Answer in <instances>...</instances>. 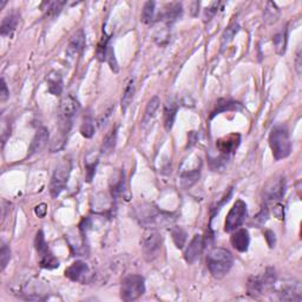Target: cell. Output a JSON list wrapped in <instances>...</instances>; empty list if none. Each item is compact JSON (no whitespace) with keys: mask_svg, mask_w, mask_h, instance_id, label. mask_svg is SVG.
Here are the masks:
<instances>
[{"mask_svg":"<svg viewBox=\"0 0 302 302\" xmlns=\"http://www.w3.org/2000/svg\"><path fill=\"white\" fill-rule=\"evenodd\" d=\"M239 30H240V25L238 22H233V24H230L228 27H227V30L223 32L222 34V43H221L222 50L233 40L234 37H235V34L239 32Z\"/></svg>","mask_w":302,"mask_h":302,"instance_id":"36","label":"cell"},{"mask_svg":"<svg viewBox=\"0 0 302 302\" xmlns=\"http://www.w3.org/2000/svg\"><path fill=\"white\" fill-rule=\"evenodd\" d=\"M155 11H156V2L155 1H147L143 6L141 20L144 24H151L155 19Z\"/></svg>","mask_w":302,"mask_h":302,"instance_id":"35","label":"cell"},{"mask_svg":"<svg viewBox=\"0 0 302 302\" xmlns=\"http://www.w3.org/2000/svg\"><path fill=\"white\" fill-rule=\"evenodd\" d=\"M66 4L65 1H52V2H44V5H46V7L43 8L45 13V17L48 19H53L59 15V13L63 9L64 5Z\"/></svg>","mask_w":302,"mask_h":302,"instance_id":"32","label":"cell"},{"mask_svg":"<svg viewBox=\"0 0 302 302\" xmlns=\"http://www.w3.org/2000/svg\"><path fill=\"white\" fill-rule=\"evenodd\" d=\"M141 247L144 259L148 262H152L161 255L163 238L156 229H147L142 235Z\"/></svg>","mask_w":302,"mask_h":302,"instance_id":"5","label":"cell"},{"mask_svg":"<svg viewBox=\"0 0 302 302\" xmlns=\"http://www.w3.org/2000/svg\"><path fill=\"white\" fill-rule=\"evenodd\" d=\"M145 293V280L142 275L132 274L124 278L121 286V299L123 301H136Z\"/></svg>","mask_w":302,"mask_h":302,"instance_id":"6","label":"cell"},{"mask_svg":"<svg viewBox=\"0 0 302 302\" xmlns=\"http://www.w3.org/2000/svg\"><path fill=\"white\" fill-rule=\"evenodd\" d=\"M97 164H98V161L97 160H93L92 162H89V161H85V174H86V181L89 182H92L93 177H95V174H96V169H97Z\"/></svg>","mask_w":302,"mask_h":302,"instance_id":"40","label":"cell"},{"mask_svg":"<svg viewBox=\"0 0 302 302\" xmlns=\"http://www.w3.org/2000/svg\"><path fill=\"white\" fill-rule=\"evenodd\" d=\"M177 110L178 106L176 103L171 102L170 104H165L164 106V128L167 131H170L173 129L175 119H176V115H177Z\"/></svg>","mask_w":302,"mask_h":302,"instance_id":"27","label":"cell"},{"mask_svg":"<svg viewBox=\"0 0 302 302\" xmlns=\"http://www.w3.org/2000/svg\"><path fill=\"white\" fill-rule=\"evenodd\" d=\"M279 300L281 301H297L302 300V286L299 281L290 280L279 285L277 288Z\"/></svg>","mask_w":302,"mask_h":302,"instance_id":"12","label":"cell"},{"mask_svg":"<svg viewBox=\"0 0 302 302\" xmlns=\"http://www.w3.org/2000/svg\"><path fill=\"white\" fill-rule=\"evenodd\" d=\"M48 136H50V134H48V130L45 126H40L37 130L30 145V156L38 154V152L43 150L48 142Z\"/></svg>","mask_w":302,"mask_h":302,"instance_id":"22","label":"cell"},{"mask_svg":"<svg viewBox=\"0 0 302 302\" xmlns=\"http://www.w3.org/2000/svg\"><path fill=\"white\" fill-rule=\"evenodd\" d=\"M109 48H110V35H108L105 32H104L102 40L99 41L98 46H97V50H96L97 59H98L99 61H105Z\"/></svg>","mask_w":302,"mask_h":302,"instance_id":"34","label":"cell"},{"mask_svg":"<svg viewBox=\"0 0 302 302\" xmlns=\"http://www.w3.org/2000/svg\"><path fill=\"white\" fill-rule=\"evenodd\" d=\"M204 247H206V241H204V238L202 235H196L194 236L193 240H191L189 246L184 252V259H186L187 264H194L197 259L200 258V255L202 254Z\"/></svg>","mask_w":302,"mask_h":302,"instance_id":"16","label":"cell"},{"mask_svg":"<svg viewBox=\"0 0 302 302\" xmlns=\"http://www.w3.org/2000/svg\"><path fill=\"white\" fill-rule=\"evenodd\" d=\"M116 142H117V128H113L111 131L105 136V138H104L102 149H100L102 155L111 154L116 148Z\"/></svg>","mask_w":302,"mask_h":302,"instance_id":"30","label":"cell"},{"mask_svg":"<svg viewBox=\"0 0 302 302\" xmlns=\"http://www.w3.org/2000/svg\"><path fill=\"white\" fill-rule=\"evenodd\" d=\"M9 97V90L7 89V85H6V82L4 78H1V90H0V99L1 102H5Z\"/></svg>","mask_w":302,"mask_h":302,"instance_id":"47","label":"cell"},{"mask_svg":"<svg viewBox=\"0 0 302 302\" xmlns=\"http://www.w3.org/2000/svg\"><path fill=\"white\" fill-rule=\"evenodd\" d=\"M220 5H221V2H219V1L212 2L209 7H207L206 11H204V20L209 21L210 19H212L214 17V15L216 14L217 11H219Z\"/></svg>","mask_w":302,"mask_h":302,"instance_id":"42","label":"cell"},{"mask_svg":"<svg viewBox=\"0 0 302 302\" xmlns=\"http://www.w3.org/2000/svg\"><path fill=\"white\" fill-rule=\"evenodd\" d=\"M85 45H86L85 33H84L82 28H79V30L76 31L72 35H71L69 45H67V48H66V54L71 58L77 56V54H80L84 48H85Z\"/></svg>","mask_w":302,"mask_h":302,"instance_id":"18","label":"cell"},{"mask_svg":"<svg viewBox=\"0 0 302 302\" xmlns=\"http://www.w3.org/2000/svg\"><path fill=\"white\" fill-rule=\"evenodd\" d=\"M240 143H241V136L239 134H230L220 138L216 142V147L219 149L221 156L230 158V156L238 150Z\"/></svg>","mask_w":302,"mask_h":302,"instance_id":"14","label":"cell"},{"mask_svg":"<svg viewBox=\"0 0 302 302\" xmlns=\"http://www.w3.org/2000/svg\"><path fill=\"white\" fill-rule=\"evenodd\" d=\"M71 170H72V162L70 158H64L54 169L50 183V194L52 199H57L61 191L66 189Z\"/></svg>","mask_w":302,"mask_h":302,"instance_id":"4","label":"cell"},{"mask_svg":"<svg viewBox=\"0 0 302 302\" xmlns=\"http://www.w3.org/2000/svg\"><path fill=\"white\" fill-rule=\"evenodd\" d=\"M265 239L267 241L269 248H274L275 245H277V238H275V234L273 230L267 229L265 232Z\"/></svg>","mask_w":302,"mask_h":302,"instance_id":"43","label":"cell"},{"mask_svg":"<svg viewBox=\"0 0 302 302\" xmlns=\"http://www.w3.org/2000/svg\"><path fill=\"white\" fill-rule=\"evenodd\" d=\"M281 11L279 8V6L273 1H267L266 4V8L264 11V19L268 25L275 24L279 19H280Z\"/></svg>","mask_w":302,"mask_h":302,"instance_id":"28","label":"cell"},{"mask_svg":"<svg viewBox=\"0 0 302 302\" xmlns=\"http://www.w3.org/2000/svg\"><path fill=\"white\" fill-rule=\"evenodd\" d=\"M286 193V181L284 177H275L264 188V200L266 203H278L284 199Z\"/></svg>","mask_w":302,"mask_h":302,"instance_id":"11","label":"cell"},{"mask_svg":"<svg viewBox=\"0 0 302 302\" xmlns=\"http://www.w3.org/2000/svg\"><path fill=\"white\" fill-rule=\"evenodd\" d=\"M232 194H233V189H229V193L225 195V197H223L222 201H221V202H219V203L216 204V206H214V207L212 208V209H210V213H212V217H210V221H212V220L214 219V217H215L216 214L220 212L221 208H222L223 206H225V203H226V202H228L230 197H232Z\"/></svg>","mask_w":302,"mask_h":302,"instance_id":"41","label":"cell"},{"mask_svg":"<svg viewBox=\"0 0 302 302\" xmlns=\"http://www.w3.org/2000/svg\"><path fill=\"white\" fill-rule=\"evenodd\" d=\"M302 56H301V47L298 48L297 51V56H295V70H297V73L299 76H301L302 72Z\"/></svg>","mask_w":302,"mask_h":302,"instance_id":"45","label":"cell"},{"mask_svg":"<svg viewBox=\"0 0 302 302\" xmlns=\"http://www.w3.org/2000/svg\"><path fill=\"white\" fill-rule=\"evenodd\" d=\"M134 217L145 229H160L175 223L177 214L164 212L154 204L142 203L134 208Z\"/></svg>","mask_w":302,"mask_h":302,"instance_id":"1","label":"cell"},{"mask_svg":"<svg viewBox=\"0 0 302 302\" xmlns=\"http://www.w3.org/2000/svg\"><path fill=\"white\" fill-rule=\"evenodd\" d=\"M200 174H201V167L195 168L193 170H186L181 174V181H182V186L183 188H188L193 187L200 178Z\"/></svg>","mask_w":302,"mask_h":302,"instance_id":"29","label":"cell"},{"mask_svg":"<svg viewBox=\"0 0 302 302\" xmlns=\"http://www.w3.org/2000/svg\"><path fill=\"white\" fill-rule=\"evenodd\" d=\"M6 4H7V1H5V0H4V1H1V2H0V9H2V8H4V6H5Z\"/></svg>","mask_w":302,"mask_h":302,"instance_id":"49","label":"cell"},{"mask_svg":"<svg viewBox=\"0 0 302 302\" xmlns=\"http://www.w3.org/2000/svg\"><path fill=\"white\" fill-rule=\"evenodd\" d=\"M277 284V275H275L274 268H267L262 277H251L247 285L248 294L253 298H258L260 295L265 294L266 291L273 290Z\"/></svg>","mask_w":302,"mask_h":302,"instance_id":"7","label":"cell"},{"mask_svg":"<svg viewBox=\"0 0 302 302\" xmlns=\"http://www.w3.org/2000/svg\"><path fill=\"white\" fill-rule=\"evenodd\" d=\"M80 134L85 138H91L95 135V124H93L92 118L87 117L84 119L83 124L80 125Z\"/></svg>","mask_w":302,"mask_h":302,"instance_id":"37","label":"cell"},{"mask_svg":"<svg viewBox=\"0 0 302 302\" xmlns=\"http://www.w3.org/2000/svg\"><path fill=\"white\" fill-rule=\"evenodd\" d=\"M34 247L39 255V266L41 268L51 271V269H56L59 267V261L54 258V255L48 249L47 243L45 241L43 230H39L37 235H35Z\"/></svg>","mask_w":302,"mask_h":302,"instance_id":"8","label":"cell"},{"mask_svg":"<svg viewBox=\"0 0 302 302\" xmlns=\"http://www.w3.org/2000/svg\"><path fill=\"white\" fill-rule=\"evenodd\" d=\"M242 109V105L238 102H233V100H220L219 103H217V108L215 111L213 112V115L210 116V118H214L216 115H219L221 112H225V111H233V110H240Z\"/></svg>","mask_w":302,"mask_h":302,"instance_id":"33","label":"cell"},{"mask_svg":"<svg viewBox=\"0 0 302 302\" xmlns=\"http://www.w3.org/2000/svg\"><path fill=\"white\" fill-rule=\"evenodd\" d=\"M113 110H115V105L110 106V108L108 110H106L105 112H104V115L100 116V118H99V121H98L100 128H102L103 125H105V123L108 122V119L110 118V116H111V113H112Z\"/></svg>","mask_w":302,"mask_h":302,"instance_id":"46","label":"cell"},{"mask_svg":"<svg viewBox=\"0 0 302 302\" xmlns=\"http://www.w3.org/2000/svg\"><path fill=\"white\" fill-rule=\"evenodd\" d=\"M269 147L272 149L275 161H281L288 157L292 152V142L287 126L278 124L272 129L269 134Z\"/></svg>","mask_w":302,"mask_h":302,"instance_id":"3","label":"cell"},{"mask_svg":"<svg viewBox=\"0 0 302 302\" xmlns=\"http://www.w3.org/2000/svg\"><path fill=\"white\" fill-rule=\"evenodd\" d=\"M247 217V204L245 201L238 200L230 208L225 222V232L233 233L243 225Z\"/></svg>","mask_w":302,"mask_h":302,"instance_id":"9","label":"cell"},{"mask_svg":"<svg viewBox=\"0 0 302 302\" xmlns=\"http://www.w3.org/2000/svg\"><path fill=\"white\" fill-rule=\"evenodd\" d=\"M230 242H232V246L236 251L240 253H246L249 248V243H251L248 230L243 228L234 230L232 236H230Z\"/></svg>","mask_w":302,"mask_h":302,"instance_id":"20","label":"cell"},{"mask_svg":"<svg viewBox=\"0 0 302 302\" xmlns=\"http://www.w3.org/2000/svg\"><path fill=\"white\" fill-rule=\"evenodd\" d=\"M273 214H274V216L277 217V219L284 220L285 219V207L282 206L280 202L274 204V207H273Z\"/></svg>","mask_w":302,"mask_h":302,"instance_id":"44","label":"cell"},{"mask_svg":"<svg viewBox=\"0 0 302 302\" xmlns=\"http://www.w3.org/2000/svg\"><path fill=\"white\" fill-rule=\"evenodd\" d=\"M182 13H183V6L181 2H170L165 5L164 11L160 14V18L167 26H171L182 17Z\"/></svg>","mask_w":302,"mask_h":302,"instance_id":"19","label":"cell"},{"mask_svg":"<svg viewBox=\"0 0 302 302\" xmlns=\"http://www.w3.org/2000/svg\"><path fill=\"white\" fill-rule=\"evenodd\" d=\"M287 43H288V30L285 27L284 30L278 32L277 34L273 37V44H274L275 51L279 56H284L287 50Z\"/></svg>","mask_w":302,"mask_h":302,"instance_id":"25","label":"cell"},{"mask_svg":"<svg viewBox=\"0 0 302 302\" xmlns=\"http://www.w3.org/2000/svg\"><path fill=\"white\" fill-rule=\"evenodd\" d=\"M234 258L228 249L213 248L207 256V266L210 274L215 279H223L233 267Z\"/></svg>","mask_w":302,"mask_h":302,"instance_id":"2","label":"cell"},{"mask_svg":"<svg viewBox=\"0 0 302 302\" xmlns=\"http://www.w3.org/2000/svg\"><path fill=\"white\" fill-rule=\"evenodd\" d=\"M136 91V80L135 78H131L129 80V83L126 84L124 91H123L122 95V99H121V105H122V111L125 112L128 108L130 106V104L132 102V98H134Z\"/></svg>","mask_w":302,"mask_h":302,"instance_id":"26","label":"cell"},{"mask_svg":"<svg viewBox=\"0 0 302 302\" xmlns=\"http://www.w3.org/2000/svg\"><path fill=\"white\" fill-rule=\"evenodd\" d=\"M268 219H269V210L267 204H265V206L261 208V210H260L258 215L254 217V222L258 227H262L266 225V222H267Z\"/></svg>","mask_w":302,"mask_h":302,"instance_id":"39","label":"cell"},{"mask_svg":"<svg viewBox=\"0 0 302 302\" xmlns=\"http://www.w3.org/2000/svg\"><path fill=\"white\" fill-rule=\"evenodd\" d=\"M19 293L20 297L26 300H44V295L47 294L44 286L37 280H30L27 284H25Z\"/></svg>","mask_w":302,"mask_h":302,"instance_id":"15","label":"cell"},{"mask_svg":"<svg viewBox=\"0 0 302 302\" xmlns=\"http://www.w3.org/2000/svg\"><path fill=\"white\" fill-rule=\"evenodd\" d=\"M18 21L19 17L17 14H9L2 19L1 26H0V33H1L2 37H11L13 32L17 28Z\"/></svg>","mask_w":302,"mask_h":302,"instance_id":"24","label":"cell"},{"mask_svg":"<svg viewBox=\"0 0 302 302\" xmlns=\"http://www.w3.org/2000/svg\"><path fill=\"white\" fill-rule=\"evenodd\" d=\"M9 259H11V251L7 247L6 243L2 242L1 243V251H0V271L4 272L6 266L9 262Z\"/></svg>","mask_w":302,"mask_h":302,"instance_id":"38","label":"cell"},{"mask_svg":"<svg viewBox=\"0 0 302 302\" xmlns=\"http://www.w3.org/2000/svg\"><path fill=\"white\" fill-rule=\"evenodd\" d=\"M170 234H171V238H173L175 246H176V248L182 249L184 246H186L188 235H187V232L183 228H181V227H177V226L171 227Z\"/></svg>","mask_w":302,"mask_h":302,"instance_id":"31","label":"cell"},{"mask_svg":"<svg viewBox=\"0 0 302 302\" xmlns=\"http://www.w3.org/2000/svg\"><path fill=\"white\" fill-rule=\"evenodd\" d=\"M46 84H47V91L53 96H60L64 89L63 77L59 71L52 70L48 72L46 76Z\"/></svg>","mask_w":302,"mask_h":302,"instance_id":"21","label":"cell"},{"mask_svg":"<svg viewBox=\"0 0 302 302\" xmlns=\"http://www.w3.org/2000/svg\"><path fill=\"white\" fill-rule=\"evenodd\" d=\"M80 104L72 95L66 96L60 102V119L72 121L74 116L79 112Z\"/></svg>","mask_w":302,"mask_h":302,"instance_id":"17","label":"cell"},{"mask_svg":"<svg viewBox=\"0 0 302 302\" xmlns=\"http://www.w3.org/2000/svg\"><path fill=\"white\" fill-rule=\"evenodd\" d=\"M65 277L71 281L79 282L82 285L90 284L93 279L90 267L83 261H74L72 265H70L65 269Z\"/></svg>","mask_w":302,"mask_h":302,"instance_id":"10","label":"cell"},{"mask_svg":"<svg viewBox=\"0 0 302 302\" xmlns=\"http://www.w3.org/2000/svg\"><path fill=\"white\" fill-rule=\"evenodd\" d=\"M160 98H158L157 96L152 97V98L149 100L147 108H145V111H144V117H143L142 119V125L143 128H145L149 123H151L152 119L155 118L156 117V113H157L158 109H160Z\"/></svg>","mask_w":302,"mask_h":302,"instance_id":"23","label":"cell"},{"mask_svg":"<svg viewBox=\"0 0 302 302\" xmlns=\"http://www.w3.org/2000/svg\"><path fill=\"white\" fill-rule=\"evenodd\" d=\"M34 213H35V215H37L38 217L43 219V217L46 216V214H47V206L45 203L39 204V206H37V207L34 208Z\"/></svg>","mask_w":302,"mask_h":302,"instance_id":"48","label":"cell"},{"mask_svg":"<svg viewBox=\"0 0 302 302\" xmlns=\"http://www.w3.org/2000/svg\"><path fill=\"white\" fill-rule=\"evenodd\" d=\"M65 239L69 243L71 252L74 256H84L86 254V243L85 235L79 229H72L65 234Z\"/></svg>","mask_w":302,"mask_h":302,"instance_id":"13","label":"cell"}]
</instances>
